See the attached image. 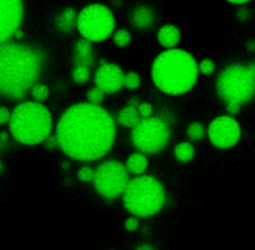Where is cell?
<instances>
[{"label":"cell","instance_id":"e575fe53","mask_svg":"<svg viewBox=\"0 0 255 250\" xmlns=\"http://www.w3.org/2000/svg\"><path fill=\"white\" fill-rule=\"evenodd\" d=\"M247 49L249 51H254L255 50V41L252 40V41H249L248 45H247Z\"/></svg>","mask_w":255,"mask_h":250},{"label":"cell","instance_id":"1f68e13d","mask_svg":"<svg viewBox=\"0 0 255 250\" xmlns=\"http://www.w3.org/2000/svg\"><path fill=\"white\" fill-rule=\"evenodd\" d=\"M237 15H238V18H239L240 20H245V19L249 16L248 11H247L246 9H241V10H239Z\"/></svg>","mask_w":255,"mask_h":250},{"label":"cell","instance_id":"52a82bcc","mask_svg":"<svg viewBox=\"0 0 255 250\" xmlns=\"http://www.w3.org/2000/svg\"><path fill=\"white\" fill-rule=\"evenodd\" d=\"M115 16L105 5L94 3L86 6L77 16V29L90 42L107 40L115 30Z\"/></svg>","mask_w":255,"mask_h":250},{"label":"cell","instance_id":"ffe728a7","mask_svg":"<svg viewBox=\"0 0 255 250\" xmlns=\"http://www.w3.org/2000/svg\"><path fill=\"white\" fill-rule=\"evenodd\" d=\"M31 95L35 102L43 103L45 102L49 97V88L44 84H34L30 89Z\"/></svg>","mask_w":255,"mask_h":250},{"label":"cell","instance_id":"277c9868","mask_svg":"<svg viewBox=\"0 0 255 250\" xmlns=\"http://www.w3.org/2000/svg\"><path fill=\"white\" fill-rule=\"evenodd\" d=\"M12 136L25 145H36L45 141L52 131L53 120L50 111L35 101L17 105L9 121Z\"/></svg>","mask_w":255,"mask_h":250},{"label":"cell","instance_id":"8992f818","mask_svg":"<svg viewBox=\"0 0 255 250\" xmlns=\"http://www.w3.org/2000/svg\"><path fill=\"white\" fill-rule=\"evenodd\" d=\"M165 191L162 184L151 175H136L128 180L123 192L126 209L136 217L156 214L164 205Z\"/></svg>","mask_w":255,"mask_h":250},{"label":"cell","instance_id":"603a6c76","mask_svg":"<svg viewBox=\"0 0 255 250\" xmlns=\"http://www.w3.org/2000/svg\"><path fill=\"white\" fill-rule=\"evenodd\" d=\"M131 36L127 29H119L113 33V41L118 47H126L130 43Z\"/></svg>","mask_w":255,"mask_h":250},{"label":"cell","instance_id":"4fadbf2b","mask_svg":"<svg viewBox=\"0 0 255 250\" xmlns=\"http://www.w3.org/2000/svg\"><path fill=\"white\" fill-rule=\"evenodd\" d=\"M155 20L153 10L146 5H139L134 8L130 15V22L133 27L139 30H145L152 26Z\"/></svg>","mask_w":255,"mask_h":250},{"label":"cell","instance_id":"5bb4252c","mask_svg":"<svg viewBox=\"0 0 255 250\" xmlns=\"http://www.w3.org/2000/svg\"><path fill=\"white\" fill-rule=\"evenodd\" d=\"M180 38V30L173 24H165L157 31V41L165 49L175 48Z\"/></svg>","mask_w":255,"mask_h":250},{"label":"cell","instance_id":"ac0fdd59","mask_svg":"<svg viewBox=\"0 0 255 250\" xmlns=\"http://www.w3.org/2000/svg\"><path fill=\"white\" fill-rule=\"evenodd\" d=\"M117 120L120 125L132 128L138 124V122L141 120V118L137 112L136 107L128 105L127 107L123 108L119 112Z\"/></svg>","mask_w":255,"mask_h":250},{"label":"cell","instance_id":"d6a6232c","mask_svg":"<svg viewBox=\"0 0 255 250\" xmlns=\"http://www.w3.org/2000/svg\"><path fill=\"white\" fill-rule=\"evenodd\" d=\"M227 2L231 3V4H236V5H242L245 4L247 2H249L250 0H226Z\"/></svg>","mask_w":255,"mask_h":250},{"label":"cell","instance_id":"484cf974","mask_svg":"<svg viewBox=\"0 0 255 250\" xmlns=\"http://www.w3.org/2000/svg\"><path fill=\"white\" fill-rule=\"evenodd\" d=\"M197 69H198V73L208 76L214 72L215 64L211 59L206 58L201 60L199 63H197Z\"/></svg>","mask_w":255,"mask_h":250},{"label":"cell","instance_id":"30bf717a","mask_svg":"<svg viewBox=\"0 0 255 250\" xmlns=\"http://www.w3.org/2000/svg\"><path fill=\"white\" fill-rule=\"evenodd\" d=\"M207 133L214 146L225 149L238 142L241 136V127L231 116H220L209 124Z\"/></svg>","mask_w":255,"mask_h":250},{"label":"cell","instance_id":"5b68a950","mask_svg":"<svg viewBox=\"0 0 255 250\" xmlns=\"http://www.w3.org/2000/svg\"><path fill=\"white\" fill-rule=\"evenodd\" d=\"M216 91L226 103L230 115L237 114L242 105L255 96V62L231 64L217 77Z\"/></svg>","mask_w":255,"mask_h":250},{"label":"cell","instance_id":"f1b7e54d","mask_svg":"<svg viewBox=\"0 0 255 250\" xmlns=\"http://www.w3.org/2000/svg\"><path fill=\"white\" fill-rule=\"evenodd\" d=\"M139 222L136 216H130L125 221V228L128 231H135L138 228Z\"/></svg>","mask_w":255,"mask_h":250},{"label":"cell","instance_id":"6da1fadb","mask_svg":"<svg viewBox=\"0 0 255 250\" xmlns=\"http://www.w3.org/2000/svg\"><path fill=\"white\" fill-rule=\"evenodd\" d=\"M58 146L68 156L83 161L106 155L116 138V125L101 106L78 103L61 116L56 128Z\"/></svg>","mask_w":255,"mask_h":250},{"label":"cell","instance_id":"8fae6325","mask_svg":"<svg viewBox=\"0 0 255 250\" xmlns=\"http://www.w3.org/2000/svg\"><path fill=\"white\" fill-rule=\"evenodd\" d=\"M24 15L22 0H0V44L9 41L20 28Z\"/></svg>","mask_w":255,"mask_h":250},{"label":"cell","instance_id":"d4e9b609","mask_svg":"<svg viewBox=\"0 0 255 250\" xmlns=\"http://www.w3.org/2000/svg\"><path fill=\"white\" fill-rule=\"evenodd\" d=\"M105 92L102 91L100 88H98L97 86L90 89L87 92V100L88 103L92 104V105H97V106H101V104L103 103L104 99H105Z\"/></svg>","mask_w":255,"mask_h":250},{"label":"cell","instance_id":"7402d4cb","mask_svg":"<svg viewBox=\"0 0 255 250\" xmlns=\"http://www.w3.org/2000/svg\"><path fill=\"white\" fill-rule=\"evenodd\" d=\"M186 133L187 136L193 140V141H197L200 140L201 138H203L204 133H205V129H204V125L198 122H194L191 123L187 129H186Z\"/></svg>","mask_w":255,"mask_h":250},{"label":"cell","instance_id":"d6986e66","mask_svg":"<svg viewBox=\"0 0 255 250\" xmlns=\"http://www.w3.org/2000/svg\"><path fill=\"white\" fill-rule=\"evenodd\" d=\"M174 156L180 162H188L194 156V147L187 141H182L174 147Z\"/></svg>","mask_w":255,"mask_h":250},{"label":"cell","instance_id":"9c48e42d","mask_svg":"<svg viewBox=\"0 0 255 250\" xmlns=\"http://www.w3.org/2000/svg\"><path fill=\"white\" fill-rule=\"evenodd\" d=\"M129 179L128 172L121 161L108 159L95 169L93 183L100 195L106 199H114L123 194Z\"/></svg>","mask_w":255,"mask_h":250},{"label":"cell","instance_id":"9a60e30c","mask_svg":"<svg viewBox=\"0 0 255 250\" xmlns=\"http://www.w3.org/2000/svg\"><path fill=\"white\" fill-rule=\"evenodd\" d=\"M74 62L75 65H83L89 68L92 67L94 63V50L92 42L84 38L77 41L75 45Z\"/></svg>","mask_w":255,"mask_h":250},{"label":"cell","instance_id":"d590c367","mask_svg":"<svg viewBox=\"0 0 255 250\" xmlns=\"http://www.w3.org/2000/svg\"><path fill=\"white\" fill-rule=\"evenodd\" d=\"M3 168H4V166H3V163H2V161H0V173L3 171Z\"/></svg>","mask_w":255,"mask_h":250},{"label":"cell","instance_id":"e0dca14e","mask_svg":"<svg viewBox=\"0 0 255 250\" xmlns=\"http://www.w3.org/2000/svg\"><path fill=\"white\" fill-rule=\"evenodd\" d=\"M148 165V160L143 152H133L127 158L126 161V168L128 173L134 174V175H140L142 174Z\"/></svg>","mask_w":255,"mask_h":250},{"label":"cell","instance_id":"4316f807","mask_svg":"<svg viewBox=\"0 0 255 250\" xmlns=\"http://www.w3.org/2000/svg\"><path fill=\"white\" fill-rule=\"evenodd\" d=\"M94 173H95V169H93L91 166L85 165L78 170L77 176L83 182H90V181H93Z\"/></svg>","mask_w":255,"mask_h":250},{"label":"cell","instance_id":"f546056e","mask_svg":"<svg viewBox=\"0 0 255 250\" xmlns=\"http://www.w3.org/2000/svg\"><path fill=\"white\" fill-rule=\"evenodd\" d=\"M11 118V112L6 107H0V125L8 124Z\"/></svg>","mask_w":255,"mask_h":250},{"label":"cell","instance_id":"836d02e7","mask_svg":"<svg viewBox=\"0 0 255 250\" xmlns=\"http://www.w3.org/2000/svg\"><path fill=\"white\" fill-rule=\"evenodd\" d=\"M16 39H18V40H20V39H22L23 38V36H24V33L20 30V28H18L16 31H15V33H14V35H13Z\"/></svg>","mask_w":255,"mask_h":250},{"label":"cell","instance_id":"4dcf8cb0","mask_svg":"<svg viewBox=\"0 0 255 250\" xmlns=\"http://www.w3.org/2000/svg\"><path fill=\"white\" fill-rule=\"evenodd\" d=\"M134 250H155V249L152 245H150L148 243H141Z\"/></svg>","mask_w":255,"mask_h":250},{"label":"cell","instance_id":"3957f363","mask_svg":"<svg viewBox=\"0 0 255 250\" xmlns=\"http://www.w3.org/2000/svg\"><path fill=\"white\" fill-rule=\"evenodd\" d=\"M197 62L193 56L178 48L166 49L156 56L151 65V79L155 87L170 96L190 91L198 78Z\"/></svg>","mask_w":255,"mask_h":250},{"label":"cell","instance_id":"ba28073f","mask_svg":"<svg viewBox=\"0 0 255 250\" xmlns=\"http://www.w3.org/2000/svg\"><path fill=\"white\" fill-rule=\"evenodd\" d=\"M169 125L159 117L141 119L132 127L130 139L134 147L143 153H157L163 149L169 139Z\"/></svg>","mask_w":255,"mask_h":250},{"label":"cell","instance_id":"cb8c5ba5","mask_svg":"<svg viewBox=\"0 0 255 250\" xmlns=\"http://www.w3.org/2000/svg\"><path fill=\"white\" fill-rule=\"evenodd\" d=\"M140 85V77L136 72L130 71L124 75L123 86L128 90H135Z\"/></svg>","mask_w":255,"mask_h":250},{"label":"cell","instance_id":"7a4b0ae2","mask_svg":"<svg viewBox=\"0 0 255 250\" xmlns=\"http://www.w3.org/2000/svg\"><path fill=\"white\" fill-rule=\"evenodd\" d=\"M44 59L38 48L10 41L0 44V96L22 99L36 83Z\"/></svg>","mask_w":255,"mask_h":250},{"label":"cell","instance_id":"7c38bea8","mask_svg":"<svg viewBox=\"0 0 255 250\" xmlns=\"http://www.w3.org/2000/svg\"><path fill=\"white\" fill-rule=\"evenodd\" d=\"M124 75L125 73L117 64L102 61L95 74V84L105 94H114L124 87Z\"/></svg>","mask_w":255,"mask_h":250},{"label":"cell","instance_id":"83f0119b","mask_svg":"<svg viewBox=\"0 0 255 250\" xmlns=\"http://www.w3.org/2000/svg\"><path fill=\"white\" fill-rule=\"evenodd\" d=\"M152 111H153V108H152L151 104H149L147 102H140L137 106V112L141 119H146V118L151 117Z\"/></svg>","mask_w":255,"mask_h":250},{"label":"cell","instance_id":"44dd1931","mask_svg":"<svg viewBox=\"0 0 255 250\" xmlns=\"http://www.w3.org/2000/svg\"><path fill=\"white\" fill-rule=\"evenodd\" d=\"M72 78L74 82L78 84L86 83L90 79V68L83 65H75L72 72Z\"/></svg>","mask_w":255,"mask_h":250},{"label":"cell","instance_id":"2e32d148","mask_svg":"<svg viewBox=\"0 0 255 250\" xmlns=\"http://www.w3.org/2000/svg\"><path fill=\"white\" fill-rule=\"evenodd\" d=\"M77 13L76 11L69 7L63 10L55 18V25L60 32L69 33L77 25Z\"/></svg>","mask_w":255,"mask_h":250}]
</instances>
